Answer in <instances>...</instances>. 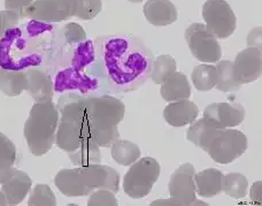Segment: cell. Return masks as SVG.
I'll use <instances>...</instances> for the list:
<instances>
[{"instance_id": "22", "label": "cell", "mask_w": 262, "mask_h": 206, "mask_svg": "<svg viewBox=\"0 0 262 206\" xmlns=\"http://www.w3.org/2000/svg\"><path fill=\"white\" fill-rule=\"evenodd\" d=\"M27 76L22 70H5L0 76V90L8 97H17L26 91Z\"/></svg>"}, {"instance_id": "19", "label": "cell", "mask_w": 262, "mask_h": 206, "mask_svg": "<svg viewBox=\"0 0 262 206\" xmlns=\"http://www.w3.org/2000/svg\"><path fill=\"white\" fill-rule=\"evenodd\" d=\"M160 93L166 101L189 99L191 96V86L188 77L179 72L170 74L161 83Z\"/></svg>"}, {"instance_id": "11", "label": "cell", "mask_w": 262, "mask_h": 206, "mask_svg": "<svg viewBox=\"0 0 262 206\" xmlns=\"http://www.w3.org/2000/svg\"><path fill=\"white\" fill-rule=\"evenodd\" d=\"M233 77L241 84L252 83L261 77L262 53L261 49L247 48L236 55L233 61Z\"/></svg>"}, {"instance_id": "17", "label": "cell", "mask_w": 262, "mask_h": 206, "mask_svg": "<svg viewBox=\"0 0 262 206\" xmlns=\"http://www.w3.org/2000/svg\"><path fill=\"white\" fill-rule=\"evenodd\" d=\"M32 181L27 173L14 170L11 179L2 187V191L7 200V205H18L23 202L31 189Z\"/></svg>"}, {"instance_id": "37", "label": "cell", "mask_w": 262, "mask_h": 206, "mask_svg": "<svg viewBox=\"0 0 262 206\" xmlns=\"http://www.w3.org/2000/svg\"><path fill=\"white\" fill-rule=\"evenodd\" d=\"M247 44L252 48H258L261 49V29H254L251 31V34L247 37Z\"/></svg>"}, {"instance_id": "9", "label": "cell", "mask_w": 262, "mask_h": 206, "mask_svg": "<svg viewBox=\"0 0 262 206\" xmlns=\"http://www.w3.org/2000/svg\"><path fill=\"white\" fill-rule=\"evenodd\" d=\"M245 118V110L238 102H213L204 111V119L216 129L239 126Z\"/></svg>"}, {"instance_id": "29", "label": "cell", "mask_w": 262, "mask_h": 206, "mask_svg": "<svg viewBox=\"0 0 262 206\" xmlns=\"http://www.w3.org/2000/svg\"><path fill=\"white\" fill-rule=\"evenodd\" d=\"M89 135L91 139L99 145V148H111L120 138L118 126L111 128H91Z\"/></svg>"}, {"instance_id": "12", "label": "cell", "mask_w": 262, "mask_h": 206, "mask_svg": "<svg viewBox=\"0 0 262 206\" xmlns=\"http://www.w3.org/2000/svg\"><path fill=\"white\" fill-rule=\"evenodd\" d=\"M89 123L82 121L60 118L55 143L58 148L64 152H73L76 150L85 138H90L89 135Z\"/></svg>"}, {"instance_id": "8", "label": "cell", "mask_w": 262, "mask_h": 206, "mask_svg": "<svg viewBox=\"0 0 262 206\" xmlns=\"http://www.w3.org/2000/svg\"><path fill=\"white\" fill-rule=\"evenodd\" d=\"M76 0H35L26 8L25 17L43 22H61L75 16Z\"/></svg>"}, {"instance_id": "21", "label": "cell", "mask_w": 262, "mask_h": 206, "mask_svg": "<svg viewBox=\"0 0 262 206\" xmlns=\"http://www.w3.org/2000/svg\"><path fill=\"white\" fill-rule=\"evenodd\" d=\"M190 125L191 126L188 130V134H186V138L191 143H193L196 148L207 151L216 128H214L204 118H201L200 120H194Z\"/></svg>"}, {"instance_id": "33", "label": "cell", "mask_w": 262, "mask_h": 206, "mask_svg": "<svg viewBox=\"0 0 262 206\" xmlns=\"http://www.w3.org/2000/svg\"><path fill=\"white\" fill-rule=\"evenodd\" d=\"M20 16L16 13L12 11H5L0 12V37H3L6 30L11 29L14 26H16V23L20 20Z\"/></svg>"}, {"instance_id": "7", "label": "cell", "mask_w": 262, "mask_h": 206, "mask_svg": "<svg viewBox=\"0 0 262 206\" xmlns=\"http://www.w3.org/2000/svg\"><path fill=\"white\" fill-rule=\"evenodd\" d=\"M203 17L216 38L227 39L236 30V15L226 0H207L203 6Z\"/></svg>"}, {"instance_id": "20", "label": "cell", "mask_w": 262, "mask_h": 206, "mask_svg": "<svg viewBox=\"0 0 262 206\" xmlns=\"http://www.w3.org/2000/svg\"><path fill=\"white\" fill-rule=\"evenodd\" d=\"M68 156L75 166H89L92 163H99L102 159L99 145L91 138L84 139L76 150L68 153Z\"/></svg>"}, {"instance_id": "13", "label": "cell", "mask_w": 262, "mask_h": 206, "mask_svg": "<svg viewBox=\"0 0 262 206\" xmlns=\"http://www.w3.org/2000/svg\"><path fill=\"white\" fill-rule=\"evenodd\" d=\"M198 115V106L189 99L170 101L163 110V118L172 127H184L192 123Z\"/></svg>"}, {"instance_id": "34", "label": "cell", "mask_w": 262, "mask_h": 206, "mask_svg": "<svg viewBox=\"0 0 262 206\" xmlns=\"http://www.w3.org/2000/svg\"><path fill=\"white\" fill-rule=\"evenodd\" d=\"M64 34L67 39L69 42H82L86 38V34L85 31L83 30V28L77 25V23H69L64 27Z\"/></svg>"}, {"instance_id": "24", "label": "cell", "mask_w": 262, "mask_h": 206, "mask_svg": "<svg viewBox=\"0 0 262 206\" xmlns=\"http://www.w3.org/2000/svg\"><path fill=\"white\" fill-rule=\"evenodd\" d=\"M191 78L196 90L207 92L217 83L216 67L213 65H199L192 70Z\"/></svg>"}, {"instance_id": "6", "label": "cell", "mask_w": 262, "mask_h": 206, "mask_svg": "<svg viewBox=\"0 0 262 206\" xmlns=\"http://www.w3.org/2000/svg\"><path fill=\"white\" fill-rule=\"evenodd\" d=\"M191 53L201 63H217L222 57L219 40L203 23H192L185 31Z\"/></svg>"}, {"instance_id": "30", "label": "cell", "mask_w": 262, "mask_h": 206, "mask_svg": "<svg viewBox=\"0 0 262 206\" xmlns=\"http://www.w3.org/2000/svg\"><path fill=\"white\" fill-rule=\"evenodd\" d=\"M77 9L75 16L81 20H92L102 9L101 0H76Z\"/></svg>"}, {"instance_id": "14", "label": "cell", "mask_w": 262, "mask_h": 206, "mask_svg": "<svg viewBox=\"0 0 262 206\" xmlns=\"http://www.w3.org/2000/svg\"><path fill=\"white\" fill-rule=\"evenodd\" d=\"M54 184L67 197H83L92 194L84 183L78 167L60 171L54 177Z\"/></svg>"}, {"instance_id": "26", "label": "cell", "mask_w": 262, "mask_h": 206, "mask_svg": "<svg viewBox=\"0 0 262 206\" xmlns=\"http://www.w3.org/2000/svg\"><path fill=\"white\" fill-rule=\"evenodd\" d=\"M249 190V181L241 173H229L224 175L223 191L231 198L242 199L246 197Z\"/></svg>"}, {"instance_id": "5", "label": "cell", "mask_w": 262, "mask_h": 206, "mask_svg": "<svg viewBox=\"0 0 262 206\" xmlns=\"http://www.w3.org/2000/svg\"><path fill=\"white\" fill-rule=\"evenodd\" d=\"M88 99L89 128H111L123 120V101L111 96L91 97ZM89 129V132H90Z\"/></svg>"}, {"instance_id": "3", "label": "cell", "mask_w": 262, "mask_h": 206, "mask_svg": "<svg viewBox=\"0 0 262 206\" xmlns=\"http://www.w3.org/2000/svg\"><path fill=\"white\" fill-rule=\"evenodd\" d=\"M160 176V163L151 157L135 161L123 179V190L134 199L144 198L152 190Z\"/></svg>"}, {"instance_id": "1", "label": "cell", "mask_w": 262, "mask_h": 206, "mask_svg": "<svg viewBox=\"0 0 262 206\" xmlns=\"http://www.w3.org/2000/svg\"><path fill=\"white\" fill-rule=\"evenodd\" d=\"M60 113L53 101L36 102L25 125V137L34 156L48 153L55 143Z\"/></svg>"}, {"instance_id": "28", "label": "cell", "mask_w": 262, "mask_h": 206, "mask_svg": "<svg viewBox=\"0 0 262 206\" xmlns=\"http://www.w3.org/2000/svg\"><path fill=\"white\" fill-rule=\"evenodd\" d=\"M57 197L46 184H37L28 200L29 206H57Z\"/></svg>"}, {"instance_id": "36", "label": "cell", "mask_w": 262, "mask_h": 206, "mask_svg": "<svg viewBox=\"0 0 262 206\" xmlns=\"http://www.w3.org/2000/svg\"><path fill=\"white\" fill-rule=\"evenodd\" d=\"M13 166L14 165L11 162L0 160V184L6 183V182L11 179L14 170H15Z\"/></svg>"}, {"instance_id": "2", "label": "cell", "mask_w": 262, "mask_h": 206, "mask_svg": "<svg viewBox=\"0 0 262 206\" xmlns=\"http://www.w3.org/2000/svg\"><path fill=\"white\" fill-rule=\"evenodd\" d=\"M194 174L195 170L191 163L181 165L171 174L168 184L170 198L157 199L151 203V206H207V203L196 199Z\"/></svg>"}, {"instance_id": "39", "label": "cell", "mask_w": 262, "mask_h": 206, "mask_svg": "<svg viewBox=\"0 0 262 206\" xmlns=\"http://www.w3.org/2000/svg\"><path fill=\"white\" fill-rule=\"evenodd\" d=\"M5 205H7L6 197H5L3 191H0V206H5Z\"/></svg>"}, {"instance_id": "32", "label": "cell", "mask_w": 262, "mask_h": 206, "mask_svg": "<svg viewBox=\"0 0 262 206\" xmlns=\"http://www.w3.org/2000/svg\"><path fill=\"white\" fill-rule=\"evenodd\" d=\"M0 160L8 161L14 165L16 160V148L11 139L0 133Z\"/></svg>"}, {"instance_id": "40", "label": "cell", "mask_w": 262, "mask_h": 206, "mask_svg": "<svg viewBox=\"0 0 262 206\" xmlns=\"http://www.w3.org/2000/svg\"><path fill=\"white\" fill-rule=\"evenodd\" d=\"M129 2H131V3H142L143 0H129Z\"/></svg>"}, {"instance_id": "41", "label": "cell", "mask_w": 262, "mask_h": 206, "mask_svg": "<svg viewBox=\"0 0 262 206\" xmlns=\"http://www.w3.org/2000/svg\"><path fill=\"white\" fill-rule=\"evenodd\" d=\"M5 73V69H3V68H0V76H2V75Z\"/></svg>"}, {"instance_id": "16", "label": "cell", "mask_w": 262, "mask_h": 206, "mask_svg": "<svg viewBox=\"0 0 262 206\" xmlns=\"http://www.w3.org/2000/svg\"><path fill=\"white\" fill-rule=\"evenodd\" d=\"M26 91L34 98L36 102L52 101L53 82L45 72L38 69H29L26 72Z\"/></svg>"}, {"instance_id": "27", "label": "cell", "mask_w": 262, "mask_h": 206, "mask_svg": "<svg viewBox=\"0 0 262 206\" xmlns=\"http://www.w3.org/2000/svg\"><path fill=\"white\" fill-rule=\"evenodd\" d=\"M176 67L177 64L174 58L167 54L160 55V57L157 58L156 63L153 64L151 74L152 81L157 84H161L170 74L176 72Z\"/></svg>"}, {"instance_id": "15", "label": "cell", "mask_w": 262, "mask_h": 206, "mask_svg": "<svg viewBox=\"0 0 262 206\" xmlns=\"http://www.w3.org/2000/svg\"><path fill=\"white\" fill-rule=\"evenodd\" d=\"M144 15L151 25L165 27L176 22L179 13L170 0H147L144 5Z\"/></svg>"}, {"instance_id": "38", "label": "cell", "mask_w": 262, "mask_h": 206, "mask_svg": "<svg viewBox=\"0 0 262 206\" xmlns=\"http://www.w3.org/2000/svg\"><path fill=\"white\" fill-rule=\"evenodd\" d=\"M261 184H262V182L258 181V182H255V183L252 186V188H251L250 196H251L252 202H253L254 204H261Z\"/></svg>"}, {"instance_id": "31", "label": "cell", "mask_w": 262, "mask_h": 206, "mask_svg": "<svg viewBox=\"0 0 262 206\" xmlns=\"http://www.w3.org/2000/svg\"><path fill=\"white\" fill-rule=\"evenodd\" d=\"M119 202L116 199L113 191L107 189H98L91 194L88 200V206H118Z\"/></svg>"}, {"instance_id": "18", "label": "cell", "mask_w": 262, "mask_h": 206, "mask_svg": "<svg viewBox=\"0 0 262 206\" xmlns=\"http://www.w3.org/2000/svg\"><path fill=\"white\" fill-rule=\"evenodd\" d=\"M195 193L201 197L212 198L223 191L224 174L216 168H208L194 174Z\"/></svg>"}, {"instance_id": "23", "label": "cell", "mask_w": 262, "mask_h": 206, "mask_svg": "<svg viewBox=\"0 0 262 206\" xmlns=\"http://www.w3.org/2000/svg\"><path fill=\"white\" fill-rule=\"evenodd\" d=\"M140 149L137 144L125 139H118L112 145V157L122 166H131L140 157Z\"/></svg>"}, {"instance_id": "25", "label": "cell", "mask_w": 262, "mask_h": 206, "mask_svg": "<svg viewBox=\"0 0 262 206\" xmlns=\"http://www.w3.org/2000/svg\"><path fill=\"white\" fill-rule=\"evenodd\" d=\"M233 63L229 60L217 61L216 72H217V83L216 89L221 92H236L239 91L242 84L238 83L233 77L232 70Z\"/></svg>"}, {"instance_id": "10", "label": "cell", "mask_w": 262, "mask_h": 206, "mask_svg": "<svg viewBox=\"0 0 262 206\" xmlns=\"http://www.w3.org/2000/svg\"><path fill=\"white\" fill-rule=\"evenodd\" d=\"M84 183L92 193L98 189H107L116 194L120 189V175L114 168L100 163L78 166Z\"/></svg>"}, {"instance_id": "35", "label": "cell", "mask_w": 262, "mask_h": 206, "mask_svg": "<svg viewBox=\"0 0 262 206\" xmlns=\"http://www.w3.org/2000/svg\"><path fill=\"white\" fill-rule=\"evenodd\" d=\"M34 0H5V8L16 13L21 18L25 17V11Z\"/></svg>"}, {"instance_id": "4", "label": "cell", "mask_w": 262, "mask_h": 206, "mask_svg": "<svg viewBox=\"0 0 262 206\" xmlns=\"http://www.w3.org/2000/svg\"><path fill=\"white\" fill-rule=\"evenodd\" d=\"M247 149L244 133L236 129H216L207 149L208 156L215 162L230 163L239 158Z\"/></svg>"}]
</instances>
